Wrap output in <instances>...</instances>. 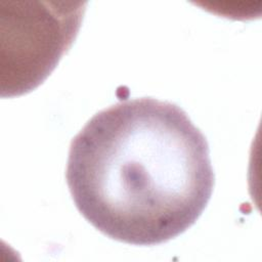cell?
Returning <instances> with one entry per match:
<instances>
[{
  "mask_svg": "<svg viewBox=\"0 0 262 262\" xmlns=\"http://www.w3.org/2000/svg\"><path fill=\"white\" fill-rule=\"evenodd\" d=\"M66 179L90 224L135 246L188 229L215 184L205 135L180 106L151 97L96 113L71 141Z\"/></svg>",
  "mask_w": 262,
  "mask_h": 262,
  "instance_id": "6da1fadb",
  "label": "cell"
},
{
  "mask_svg": "<svg viewBox=\"0 0 262 262\" xmlns=\"http://www.w3.org/2000/svg\"><path fill=\"white\" fill-rule=\"evenodd\" d=\"M85 2H11L0 14L2 97L26 94L56 68L73 45Z\"/></svg>",
  "mask_w": 262,
  "mask_h": 262,
  "instance_id": "7a4b0ae2",
  "label": "cell"
}]
</instances>
